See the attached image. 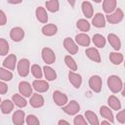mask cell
Instances as JSON below:
<instances>
[{"mask_svg":"<svg viewBox=\"0 0 125 125\" xmlns=\"http://www.w3.org/2000/svg\"><path fill=\"white\" fill-rule=\"evenodd\" d=\"M64 62L70 68V70H76L77 69V64H76L75 61L70 56H65L64 57Z\"/></svg>","mask_w":125,"mask_h":125,"instance_id":"obj_33","label":"cell"},{"mask_svg":"<svg viewBox=\"0 0 125 125\" xmlns=\"http://www.w3.org/2000/svg\"><path fill=\"white\" fill-rule=\"evenodd\" d=\"M93 42H94V44H95L97 47H99V48H103V47H104V45H105V39H104V37L103 35H101V34H95V35L93 36Z\"/></svg>","mask_w":125,"mask_h":125,"instance_id":"obj_30","label":"cell"},{"mask_svg":"<svg viewBox=\"0 0 125 125\" xmlns=\"http://www.w3.org/2000/svg\"><path fill=\"white\" fill-rule=\"evenodd\" d=\"M46 7L47 9L52 12V13H55L59 10V1L58 0H50V1H47L46 2Z\"/></svg>","mask_w":125,"mask_h":125,"instance_id":"obj_32","label":"cell"},{"mask_svg":"<svg viewBox=\"0 0 125 125\" xmlns=\"http://www.w3.org/2000/svg\"><path fill=\"white\" fill-rule=\"evenodd\" d=\"M102 124H109V121H102Z\"/></svg>","mask_w":125,"mask_h":125,"instance_id":"obj_47","label":"cell"},{"mask_svg":"<svg viewBox=\"0 0 125 125\" xmlns=\"http://www.w3.org/2000/svg\"><path fill=\"white\" fill-rule=\"evenodd\" d=\"M9 51V44L8 42L4 39V38H1L0 39V55L4 56L8 53Z\"/></svg>","mask_w":125,"mask_h":125,"instance_id":"obj_36","label":"cell"},{"mask_svg":"<svg viewBox=\"0 0 125 125\" xmlns=\"http://www.w3.org/2000/svg\"><path fill=\"white\" fill-rule=\"evenodd\" d=\"M92 23L96 27H104L105 25V20H104V15L101 13L96 14V16L94 17V19L92 21Z\"/></svg>","mask_w":125,"mask_h":125,"instance_id":"obj_18","label":"cell"},{"mask_svg":"<svg viewBox=\"0 0 125 125\" xmlns=\"http://www.w3.org/2000/svg\"><path fill=\"white\" fill-rule=\"evenodd\" d=\"M116 117H117V120L120 123H125V109H123L120 112H118Z\"/></svg>","mask_w":125,"mask_h":125,"instance_id":"obj_40","label":"cell"},{"mask_svg":"<svg viewBox=\"0 0 125 125\" xmlns=\"http://www.w3.org/2000/svg\"><path fill=\"white\" fill-rule=\"evenodd\" d=\"M19 91L24 97H31L32 94V87L28 82L21 81L19 84Z\"/></svg>","mask_w":125,"mask_h":125,"instance_id":"obj_8","label":"cell"},{"mask_svg":"<svg viewBox=\"0 0 125 125\" xmlns=\"http://www.w3.org/2000/svg\"><path fill=\"white\" fill-rule=\"evenodd\" d=\"M93 1H95V2H97V3H100L102 0H93Z\"/></svg>","mask_w":125,"mask_h":125,"instance_id":"obj_48","label":"cell"},{"mask_svg":"<svg viewBox=\"0 0 125 125\" xmlns=\"http://www.w3.org/2000/svg\"><path fill=\"white\" fill-rule=\"evenodd\" d=\"M123 16H124V15H123L122 10L119 9V8H117L113 14H111V15L108 14V15L106 16V20L108 21L109 23L115 24V23H118V22H120V21H122Z\"/></svg>","mask_w":125,"mask_h":125,"instance_id":"obj_3","label":"cell"},{"mask_svg":"<svg viewBox=\"0 0 125 125\" xmlns=\"http://www.w3.org/2000/svg\"><path fill=\"white\" fill-rule=\"evenodd\" d=\"M59 124H60V125H61V124H66V125H68L69 123H68L67 121H65V120H60V121H59Z\"/></svg>","mask_w":125,"mask_h":125,"instance_id":"obj_44","label":"cell"},{"mask_svg":"<svg viewBox=\"0 0 125 125\" xmlns=\"http://www.w3.org/2000/svg\"><path fill=\"white\" fill-rule=\"evenodd\" d=\"M16 62H17V57H16V55L12 54V55H9V56L4 60L3 65H4L5 67H7V68L13 70V69H15V67H16Z\"/></svg>","mask_w":125,"mask_h":125,"instance_id":"obj_13","label":"cell"},{"mask_svg":"<svg viewBox=\"0 0 125 125\" xmlns=\"http://www.w3.org/2000/svg\"><path fill=\"white\" fill-rule=\"evenodd\" d=\"M107 40H108L109 44L111 45V47H112L113 49H115V50L118 51V50L121 48L120 40H119V38H118L115 34H113V33L108 34V36H107Z\"/></svg>","mask_w":125,"mask_h":125,"instance_id":"obj_16","label":"cell"},{"mask_svg":"<svg viewBox=\"0 0 125 125\" xmlns=\"http://www.w3.org/2000/svg\"><path fill=\"white\" fill-rule=\"evenodd\" d=\"M53 100L58 105H63L67 103V97L60 91H55L53 93Z\"/></svg>","mask_w":125,"mask_h":125,"instance_id":"obj_9","label":"cell"},{"mask_svg":"<svg viewBox=\"0 0 125 125\" xmlns=\"http://www.w3.org/2000/svg\"><path fill=\"white\" fill-rule=\"evenodd\" d=\"M29 104L33 107H40L44 104V99L39 94H33L29 100Z\"/></svg>","mask_w":125,"mask_h":125,"instance_id":"obj_12","label":"cell"},{"mask_svg":"<svg viewBox=\"0 0 125 125\" xmlns=\"http://www.w3.org/2000/svg\"><path fill=\"white\" fill-rule=\"evenodd\" d=\"M100 113H101V115H102L104 118L107 119L110 123H113V120H114L113 114H112L111 110H110L108 107H106V106H102V107L100 108Z\"/></svg>","mask_w":125,"mask_h":125,"instance_id":"obj_20","label":"cell"},{"mask_svg":"<svg viewBox=\"0 0 125 125\" xmlns=\"http://www.w3.org/2000/svg\"><path fill=\"white\" fill-rule=\"evenodd\" d=\"M57 26L55 24H47L43 26L42 28V33L46 36H53L57 33Z\"/></svg>","mask_w":125,"mask_h":125,"instance_id":"obj_24","label":"cell"},{"mask_svg":"<svg viewBox=\"0 0 125 125\" xmlns=\"http://www.w3.org/2000/svg\"><path fill=\"white\" fill-rule=\"evenodd\" d=\"M63 46H64V48L66 49V51L69 53V54H71V55H74V54H76L77 52H78V47H77V45L74 43V41L71 39V38H69V37H67V38H65L64 39V41H63Z\"/></svg>","mask_w":125,"mask_h":125,"instance_id":"obj_7","label":"cell"},{"mask_svg":"<svg viewBox=\"0 0 125 125\" xmlns=\"http://www.w3.org/2000/svg\"><path fill=\"white\" fill-rule=\"evenodd\" d=\"M43 70H44L45 77L47 78V80L52 81V80H55V79H56V77H57V73H56V71H55L52 67L46 65V66L43 67Z\"/></svg>","mask_w":125,"mask_h":125,"instance_id":"obj_26","label":"cell"},{"mask_svg":"<svg viewBox=\"0 0 125 125\" xmlns=\"http://www.w3.org/2000/svg\"><path fill=\"white\" fill-rule=\"evenodd\" d=\"M116 8V0H104L103 9L104 13L109 14L112 11H114Z\"/></svg>","mask_w":125,"mask_h":125,"instance_id":"obj_17","label":"cell"},{"mask_svg":"<svg viewBox=\"0 0 125 125\" xmlns=\"http://www.w3.org/2000/svg\"><path fill=\"white\" fill-rule=\"evenodd\" d=\"M13 108H14V104L11 101H9V100L2 101V103H1V111H2V113L8 114L13 110Z\"/></svg>","mask_w":125,"mask_h":125,"instance_id":"obj_23","label":"cell"},{"mask_svg":"<svg viewBox=\"0 0 125 125\" xmlns=\"http://www.w3.org/2000/svg\"><path fill=\"white\" fill-rule=\"evenodd\" d=\"M68 1V3L70 4V6L71 7H74V4H75V0H67Z\"/></svg>","mask_w":125,"mask_h":125,"instance_id":"obj_45","label":"cell"},{"mask_svg":"<svg viewBox=\"0 0 125 125\" xmlns=\"http://www.w3.org/2000/svg\"><path fill=\"white\" fill-rule=\"evenodd\" d=\"M122 96H123V97H125V84H124V86H123V91H122Z\"/></svg>","mask_w":125,"mask_h":125,"instance_id":"obj_46","label":"cell"},{"mask_svg":"<svg viewBox=\"0 0 125 125\" xmlns=\"http://www.w3.org/2000/svg\"><path fill=\"white\" fill-rule=\"evenodd\" d=\"M85 116L87 118V120L89 121V123L91 125H98L99 124V120H98V117L96 115V113H94L93 111H85Z\"/></svg>","mask_w":125,"mask_h":125,"instance_id":"obj_31","label":"cell"},{"mask_svg":"<svg viewBox=\"0 0 125 125\" xmlns=\"http://www.w3.org/2000/svg\"><path fill=\"white\" fill-rule=\"evenodd\" d=\"M36 18L42 23L47 22V21H48V15H47V13H46V11H45L44 8L38 7L36 9Z\"/></svg>","mask_w":125,"mask_h":125,"instance_id":"obj_19","label":"cell"},{"mask_svg":"<svg viewBox=\"0 0 125 125\" xmlns=\"http://www.w3.org/2000/svg\"><path fill=\"white\" fill-rule=\"evenodd\" d=\"M6 23V16L3 11H0V25H4Z\"/></svg>","mask_w":125,"mask_h":125,"instance_id":"obj_42","label":"cell"},{"mask_svg":"<svg viewBox=\"0 0 125 125\" xmlns=\"http://www.w3.org/2000/svg\"><path fill=\"white\" fill-rule=\"evenodd\" d=\"M75 40L81 46H89V44H90V37L84 33L77 34L75 36Z\"/></svg>","mask_w":125,"mask_h":125,"instance_id":"obj_22","label":"cell"},{"mask_svg":"<svg viewBox=\"0 0 125 125\" xmlns=\"http://www.w3.org/2000/svg\"><path fill=\"white\" fill-rule=\"evenodd\" d=\"M42 58H43V61H44L47 64L54 63L55 61H56L55 53H54L50 48H44V49L42 50Z\"/></svg>","mask_w":125,"mask_h":125,"instance_id":"obj_4","label":"cell"},{"mask_svg":"<svg viewBox=\"0 0 125 125\" xmlns=\"http://www.w3.org/2000/svg\"><path fill=\"white\" fill-rule=\"evenodd\" d=\"M18 72L21 77H25L29 73V61L27 59H21L18 63Z\"/></svg>","mask_w":125,"mask_h":125,"instance_id":"obj_2","label":"cell"},{"mask_svg":"<svg viewBox=\"0 0 125 125\" xmlns=\"http://www.w3.org/2000/svg\"><path fill=\"white\" fill-rule=\"evenodd\" d=\"M79 108H80V106H79L78 103L75 102V101H71L70 103L67 104V105H65V106L62 107V110L65 113L69 114V115H73V114H76L80 110Z\"/></svg>","mask_w":125,"mask_h":125,"instance_id":"obj_6","label":"cell"},{"mask_svg":"<svg viewBox=\"0 0 125 125\" xmlns=\"http://www.w3.org/2000/svg\"><path fill=\"white\" fill-rule=\"evenodd\" d=\"M107 103L109 104V106L112 108V109H115V110H118L120 109L121 107V104H120V101L115 97V96H110L107 100Z\"/></svg>","mask_w":125,"mask_h":125,"instance_id":"obj_27","label":"cell"},{"mask_svg":"<svg viewBox=\"0 0 125 125\" xmlns=\"http://www.w3.org/2000/svg\"><path fill=\"white\" fill-rule=\"evenodd\" d=\"M109 60L113 64H119L122 62L123 61V56L120 53H116V52H112L109 54Z\"/></svg>","mask_w":125,"mask_h":125,"instance_id":"obj_28","label":"cell"},{"mask_svg":"<svg viewBox=\"0 0 125 125\" xmlns=\"http://www.w3.org/2000/svg\"><path fill=\"white\" fill-rule=\"evenodd\" d=\"M7 90H8V86L4 82H1L0 83V93H1V95H4L7 92Z\"/></svg>","mask_w":125,"mask_h":125,"instance_id":"obj_41","label":"cell"},{"mask_svg":"<svg viewBox=\"0 0 125 125\" xmlns=\"http://www.w3.org/2000/svg\"><path fill=\"white\" fill-rule=\"evenodd\" d=\"M85 53H86L87 57L90 60H92V61H94L96 62H101V57H100V54H99L97 49H95V48H88L85 51Z\"/></svg>","mask_w":125,"mask_h":125,"instance_id":"obj_15","label":"cell"},{"mask_svg":"<svg viewBox=\"0 0 125 125\" xmlns=\"http://www.w3.org/2000/svg\"><path fill=\"white\" fill-rule=\"evenodd\" d=\"M24 121V112L22 110H17L13 114V123L16 125H21Z\"/></svg>","mask_w":125,"mask_h":125,"instance_id":"obj_21","label":"cell"},{"mask_svg":"<svg viewBox=\"0 0 125 125\" xmlns=\"http://www.w3.org/2000/svg\"><path fill=\"white\" fill-rule=\"evenodd\" d=\"M77 27L81 30V31H88L90 29V23L86 21V20H79L77 21Z\"/></svg>","mask_w":125,"mask_h":125,"instance_id":"obj_35","label":"cell"},{"mask_svg":"<svg viewBox=\"0 0 125 125\" xmlns=\"http://www.w3.org/2000/svg\"><path fill=\"white\" fill-rule=\"evenodd\" d=\"M74 124L75 125H86V120L82 115H77L74 117Z\"/></svg>","mask_w":125,"mask_h":125,"instance_id":"obj_39","label":"cell"},{"mask_svg":"<svg viewBox=\"0 0 125 125\" xmlns=\"http://www.w3.org/2000/svg\"><path fill=\"white\" fill-rule=\"evenodd\" d=\"M82 11L83 14L87 17V18H91L93 16V7L92 4L88 1H84L82 3Z\"/></svg>","mask_w":125,"mask_h":125,"instance_id":"obj_25","label":"cell"},{"mask_svg":"<svg viewBox=\"0 0 125 125\" xmlns=\"http://www.w3.org/2000/svg\"><path fill=\"white\" fill-rule=\"evenodd\" d=\"M31 73L33 74V76L35 78H41L42 77V70H41V67L38 65V64H33L31 66Z\"/></svg>","mask_w":125,"mask_h":125,"instance_id":"obj_37","label":"cell"},{"mask_svg":"<svg viewBox=\"0 0 125 125\" xmlns=\"http://www.w3.org/2000/svg\"><path fill=\"white\" fill-rule=\"evenodd\" d=\"M26 123L28 125H37L39 124V120L37 119V117L35 115H31L29 114L27 117H26Z\"/></svg>","mask_w":125,"mask_h":125,"instance_id":"obj_38","label":"cell"},{"mask_svg":"<svg viewBox=\"0 0 125 125\" xmlns=\"http://www.w3.org/2000/svg\"><path fill=\"white\" fill-rule=\"evenodd\" d=\"M124 67H125V62H124Z\"/></svg>","mask_w":125,"mask_h":125,"instance_id":"obj_49","label":"cell"},{"mask_svg":"<svg viewBox=\"0 0 125 125\" xmlns=\"http://www.w3.org/2000/svg\"><path fill=\"white\" fill-rule=\"evenodd\" d=\"M102 84H103L102 78H101L100 76H98V75L92 76V77L90 78V80H89V86H90V88H91L93 91L97 92V93H99V92L101 91V89H102Z\"/></svg>","mask_w":125,"mask_h":125,"instance_id":"obj_5","label":"cell"},{"mask_svg":"<svg viewBox=\"0 0 125 125\" xmlns=\"http://www.w3.org/2000/svg\"><path fill=\"white\" fill-rule=\"evenodd\" d=\"M12 99H13V102L15 103V104H16L17 106H19V107H23V106L26 105V101H25V99L22 98L21 96H20L19 94L13 95Z\"/></svg>","mask_w":125,"mask_h":125,"instance_id":"obj_29","label":"cell"},{"mask_svg":"<svg viewBox=\"0 0 125 125\" xmlns=\"http://www.w3.org/2000/svg\"><path fill=\"white\" fill-rule=\"evenodd\" d=\"M10 36H11L12 40L19 42L23 38L24 32L21 27H14V28H12V30L10 32Z\"/></svg>","mask_w":125,"mask_h":125,"instance_id":"obj_11","label":"cell"},{"mask_svg":"<svg viewBox=\"0 0 125 125\" xmlns=\"http://www.w3.org/2000/svg\"><path fill=\"white\" fill-rule=\"evenodd\" d=\"M12 77H13L12 72L4 69L3 67L0 68V79L1 80H3V81H9V80L12 79Z\"/></svg>","mask_w":125,"mask_h":125,"instance_id":"obj_34","label":"cell"},{"mask_svg":"<svg viewBox=\"0 0 125 125\" xmlns=\"http://www.w3.org/2000/svg\"><path fill=\"white\" fill-rule=\"evenodd\" d=\"M107 86L112 93H117L122 88V81L116 75H111L107 79Z\"/></svg>","mask_w":125,"mask_h":125,"instance_id":"obj_1","label":"cell"},{"mask_svg":"<svg viewBox=\"0 0 125 125\" xmlns=\"http://www.w3.org/2000/svg\"><path fill=\"white\" fill-rule=\"evenodd\" d=\"M22 0H8L9 3L11 4H19V3H21Z\"/></svg>","mask_w":125,"mask_h":125,"instance_id":"obj_43","label":"cell"},{"mask_svg":"<svg viewBox=\"0 0 125 125\" xmlns=\"http://www.w3.org/2000/svg\"><path fill=\"white\" fill-rule=\"evenodd\" d=\"M32 86H33V88H34L37 92H39V93L46 92V91L49 89V84H48L46 81H44V80H40V79L33 81Z\"/></svg>","mask_w":125,"mask_h":125,"instance_id":"obj_10","label":"cell"},{"mask_svg":"<svg viewBox=\"0 0 125 125\" xmlns=\"http://www.w3.org/2000/svg\"><path fill=\"white\" fill-rule=\"evenodd\" d=\"M68 79L70 81V83L75 87V88H79L81 83H82V78L79 74L73 72V71H69L68 73Z\"/></svg>","mask_w":125,"mask_h":125,"instance_id":"obj_14","label":"cell"}]
</instances>
